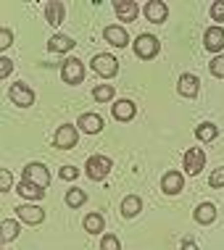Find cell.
Instances as JSON below:
<instances>
[{
  "label": "cell",
  "instance_id": "obj_1",
  "mask_svg": "<svg viewBox=\"0 0 224 250\" xmlns=\"http://www.w3.org/2000/svg\"><path fill=\"white\" fill-rule=\"evenodd\" d=\"M90 66L98 77H106V79L116 77V71H119V61L113 56H108V53H98V56L90 61Z\"/></svg>",
  "mask_w": 224,
  "mask_h": 250
},
{
  "label": "cell",
  "instance_id": "obj_2",
  "mask_svg": "<svg viewBox=\"0 0 224 250\" xmlns=\"http://www.w3.org/2000/svg\"><path fill=\"white\" fill-rule=\"evenodd\" d=\"M158 50H161V42H158V37H153V35H140L134 40V56L142 58V61L158 56Z\"/></svg>",
  "mask_w": 224,
  "mask_h": 250
},
{
  "label": "cell",
  "instance_id": "obj_3",
  "mask_svg": "<svg viewBox=\"0 0 224 250\" xmlns=\"http://www.w3.org/2000/svg\"><path fill=\"white\" fill-rule=\"evenodd\" d=\"M182 166H185V174H190V177L201 174L203 166H206V153H203L201 147H190V150H185V155H182Z\"/></svg>",
  "mask_w": 224,
  "mask_h": 250
},
{
  "label": "cell",
  "instance_id": "obj_4",
  "mask_svg": "<svg viewBox=\"0 0 224 250\" xmlns=\"http://www.w3.org/2000/svg\"><path fill=\"white\" fill-rule=\"evenodd\" d=\"M108 171H111V161H108L106 155H90V158H87V177L92 182L106 179Z\"/></svg>",
  "mask_w": 224,
  "mask_h": 250
},
{
  "label": "cell",
  "instance_id": "obj_5",
  "mask_svg": "<svg viewBox=\"0 0 224 250\" xmlns=\"http://www.w3.org/2000/svg\"><path fill=\"white\" fill-rule=\"evenodd\" d=\"M22 177H24V182H32V185L43 187V190L50 185V174H47V168L43 164H26L24 171H22Z\"/></svg>",
  "mask_w": 224,
  "mask_h": 250
},
{
  "label": "cell",
  "instance_id": "obj_6",
  "mask_svg": "<svg viewBox=\"0 0 224 250\" xmlns=\"http://www.w3.org/2000/svg\"><path fill=\"white\" fill-rule=\"evenodd\" d=\"M61 79H64L66 84H79L85 79V66L82 61L77 58H66L64 61V69H61Z\"/></svg>",
  "mask_w": 224,
  "mask_h": 250
},
{
  "label": "cell",
  "instance_id": "obj_7",
  "mask_svg": "<svg viewBox=\"0 0 224 250\" xmlns=\"http://www.w3.org/2000/svg\"><path fill=\"white\" fill-rule=\"evenodd\" d=\"M77 145V126L71 124H61L56 129V147L58 150H69V147Z\"/></svg>",
  "mask_w": 224,
  "mask_h": 250
},
{
  "label": "cell",
  "instance_id": "obj_8",
  "mask_svg": "<svg viewBox=\"0 0 224 250\" xmlns=\"http://www.w3.org/2000/svg\"><path fill=\"white\" fill-rule=\"evenodd\" d=\"M8 98L16 103L19 108H29L32 103H35V92L29 90L26 84H22V82H16L11 87V92H8Z\"/></svg>",
  "mask_w": 224,
  "mask_h": 250
},
{
  "label": "cell",
  "instance_id": "obj_9",
  "mask_svg": "<svg viewBox=\"0 0 224 250\" xmlns=\"http://www.w3.org/2000/svg\"><path fill=\"white\" fill-rule=\"evenodd\" d=\"M16 213L19 219L26 221V224H43L45 221V211L37 206H32V203H24V206H16Z\"/></svg>",
  "mask_w": 224,
  "mask_h": 250
},
{
  "label": "cell",
  "instance_id": "obj_10",
  "mask_svg": "<svg viewBox=\"0 0 224 250\" xmlns=\"http://www.w3.org/2000/svg\"><path fill=\"white\" fill-rule=\"evenodd\" d=\"M166 16H169L166 3H161V0H148V3H145V19H148V21H153V24H164V21H166Z\"/></svg>",
  "mask_w": 224,
  "mask_h": 250
},
{
  "label": "cell",
  "instance_id": "obj_11",
  "mask_svg": "<svg viewBox=\"0 0 224 250\" xmlns=\"http://www.w3.org/2000/svg\"><path fill=\"white\" fill-rule=\"evenodd\" d=\"M203 48L211 50V53H219L224 48V29H222V26H211V29H206V35H203Z\"/></svg>",
  "mask_w": 224,
  "mask_h": 250
},
{
  "label": "cell",
  "instance_id": "obj_12",
  "mask_svg": "<svg viewBox=\"0 0 224 250\" xmlns=\"http://www.w3.org/2000/svg\"><path fill=\"white\" fill-rule=\"evenodd\" d=\"M177 90H179L182 98H195L201 90V79L195 77V74H182L179 82H177Z\"/></svg>",
  "mask_w": 224,
  "mask_h": 250
},
{
  "label": "cell",
  "instance_id": "obj_13",
  "mask_svg": "<svg viewBox=\"0 0 224 250\" xmlns=\"http://www.w3.org/2000/svg\"><path fill=\"white\" fill-rule=\"evenodd\" d=\"M182 187H185V179H182L179 171H169V174H164V179H161V190L166 195H177V192H182Z\"/></svg>",
  "mask_w": 224,
  "mask_h": 250
},
{
  "label": "cell",
  "instance_id": "obj_14",
  "mask_svg": "<svg viewBox=\"0 0 224 250\" xmlns=\"http://www.w3.org/2000/svg\"><path fill=\"white\" fill-rule=\"evenodd\" d=\"M77 126L87 134H98L100 129H103V119H100L98 113H82L79 121H77Z\"/></svg>",
  "mask_w": 224,
  "mask_h": 250
},
{
  "label": "cell",
  "instance_id": "obj_15",
  "mask_svg": "<svg viewBox=\"0 0 224 250\" xmlns=\"http://www.w3.org/2000/svg\"><path fill=\"white\" fill-rule=\"evenodd\" d=\"M113 11H116V16L121 21H134V19H137V3H134V0H116V3H113Z\"/></svg>",
  "mask_w": 224,
  "mask_h": 250
},
{
  "label": "cell",
  "instance_id": "obj_16",
  "mask_svg": "<svg viewBox=\"0 0 224 250\" xmlns=\"http://www.w3.org/2000/svg\"><path fill=\"white\" fill-rule=\"evenodd\" d=\"M64 16H66V5L61 3V0H50V3H45V19L53 26H58L61 21H64Z\"/></svg>",
  "mask_w": 224,
  "mask_h": 250
},
{
  "label": "cell",
  "instance_id": "obj_17",
  "mask_svg": "<svg viewBox=\"0 0 224 250\" xmlns=\"http://www.w3.org/2000/svg\"><path fill=\"white\" fill-rule=\"evenodd\" d=\"M103 37H106L111 45H116V48H124V45L130 42V35H127L124 26H106V29H103Z\"/></svg>",
  "mask_w": 224,
  "mask_h": 250
},
{
  "label": "cell",
  "instance_id": "obj_18",
  "mask_svg": "<svg viewBox=\"0 0 224 250\" xmlns=\"http://www.w3.org/2000/svg\"><path fill=\"white\" fill-rule=\"evenodd\" d=\"M111 113L116 121H130V119H134V103L132 100H119V103H113Z\"/></svg>",
  "mask_w": 224,
  "mask_h": 250
},
{
  "label": "cell",
  "instance_id": "obj_19",
  "mask_svg": "<svg viewBox=\"0 0 224 250\" xmlns=\"http://www.w3.org/2000/svg\"><path fill=\"white\" fill-rule=\"evenodd\" d=\"M16 192L22 195V198H26V200H43V195H45V190H43V187L32 185V182H24V179L19 182Z\"/></svg>",
  "mask_w": 224,
  "mask_h": 250
},
{
  "label": "cell",
  "instance_id": "obj_20",
  "mask_svg": "<svg viewBox=\"0 0 224 250\" xmlns=\"http://www.w3.org/2000/svg\"><path fill=\"white\" fill-rule=\"evenodd\" d=\"M71 48H74V40L69 35H56V37H50V42H47V50L50 53H66Z\"/></svg>",
  "mask_w": 224,
  "mask_h": 250
},
{
  "label": "cell",
  "instance_id": "obj_21",
  "mask_svg": "<svg viewBox=\"0 0 224 250\" xmlns=\"http://www.w3.org/2000/svg\"><path fill=\"white\" fill-rule=\"evenodd\" d=\"M214 219H216L214 203H201V206L195 208V221H198V224H211Z\"/></svg>",
  "mask_w": 224,
  "mask_h": 250
},
{
  "label": "cell",
  "instance_id": "obj_22",
  "mask_svg": "<svg viewBox=\"0 0 224 250\" xmlns=\"http://www.w3.org/2000/svg\"><path fill=\"white\" fill-rule=\"evenodd\" d=\"M142 208V200L137 198V195H127L124 203H121V213L127 216V219H132V216H137Z\"/></svg>",
  "mask_w": 224,
  "mask_h": 250
},
{
  "label": "cell",
  "instance_id": "obj_23",
  "mask_svg": "<svg viewBox=\"0 0 224 250\" xmlns=\"http://www.w3.org/2000/svg\"><path fill=\"white\" fill-rule=\"evenodd\" d=\"M216 134H219V129H216L214 124H198L195 126V137H198L201 143H211V140H216Z\"/></svg>",
  "mask_w": 224,
  "mask_h": 250
},
{
  "label": "cell",
  "instance_id": "obj_24",
  "mask_svg": "<svg viewBox=\"0 0 224 250\" xmlns=\"http://www.w3.org/2000/svg\"><path fill=\"white\" fill-rule=\"evenodd\" d=\"M19 237V224L13 219H5L3 221V232H0V242H11V240H16Z\"/></svg>",
  "mask_w": 224,
  "mask_h": 250
},
{
  "label": "cell",
  "instance_id": "obj_25",
  "mask_svg": "<svg viewBox=\"0 0 224 250\" xmlns=\"http://www.w3.org/2000/svg\"><path fill=\"white\" fill-rule=\"evenodd\" d=\"M103 224H106V221H103V216H100V213H87V216H85V229H87L90 234L103 232Z\"/></svg>",
  "mask_w": 224,
  "mask_h": 250
},
{
  "label": "cell",
  "instance_id": "obj_26",
  "mask_svg": "<svg viewBox=\"0 0 224 250\" xmlns=\"http://www.w3.org/2000/svg\"><path fill=\"white\" fill-rule=\"evenodd\" d=\"M85 200H87V195L79 190V187H71L69 192H66V206H71V208H79V206H85Z\"/></svg>",
  "mask_w": 224,
  "mask_h": 250
},
{
  "label": "cell",
  "instance_id": "obj_27",
  "mask_svg": "<svg viewBox=\"0 0 224 250\" xmlns=\"http://www.w3.org/2000/svg\"><path fill=\"white\" fill-rule=\"evenodd\" d=\"M92 98L98 100V103H108V100L113 98V87L111 84H98L92 90Z\"/></svg>",
  "mask_w": 224,
  "mask_h": 250
},
{
  "label": "cell",
  "instance_id": "obj_28",
  "mask_svg": "<svg viewBox=\"0 0 224 250\" xmlns=\"http://www.w3.org/2000/svg\"><path fill=\"white\" fill-rule=\"evenodd\" d=\"M211 19L216 21V26L224 24V0H216V3H211Z\"/></svg>",
  "mask_w": 224,
  "mask_h": 250
},
{
  "label": "cell",
  "instance_id": "obj_29",
  "mask_svg": "<svg viewBox=\"0 0 224 250\" xmlns=\"http://www.w3.org/2000/svg\"><path fill=\"white\" fill-rule=\"evenodd\" d=\"M100 250H121V242L116 234H106L103 242H100Z\"/></svg>",
  "mask_w": 224,
  "mask_h": 250
},
{
  "label": "cell",
  "instance_id": "obj_30",
  "mask_svg": "<svg viewBox=\"0 0 224 250\" xmlns=\"http://www.w3.org/2000/svg\"><path fill=\"white\" fill-rule=\"evenodd\" d=\"M211 74L214 77H219V79H224V56H216V58H211Z\"/></svg>",
  "mask_w": 224,
  "mask_h": 250
},
{
  "label": "cell",
  "instance_id": "obj_31",
  "mask_svg": "<svg viewBox=\"0 0 224 250\" xmlns=\"http://www.w3.org/2000/svg\"><path fill=\"white\" fill-rule=\"evenodd\" d=\"M58 177H61V179H66V182H69V179H77V177H79V171H77V166H61V171H58Z\"/></svg>",
  "mask_w": 224,
  "mask_h": 250
},
{
  "label": "cell",
  "instance_id": "obj_32",
  "mask_svg": "<svg viewBox=\"0 0 224 250\" xmlns=\"http://www.w3.org/2000/svg\"><path fill=\"white\" fill-rule=\"evenodd\" d=\"M208 185H211V187H224V166H219V168H216V171L211 174Z\"/></svg>",
  "mask_w": 224,
  "mask_h": 250
},
{
  "label": "cell",
  "instance_id": "obj_33",
  "mask_svg": "<svg viewBox=\"0 0 224 250\" xmlns=\"http://www.w3.org/2000/svg\"><path fill=\"white\" fill-rule=\"evenodd\" d=\"M11 190V174H8V168H3L0 171V192H8Z\"/></svg>",
  "mask_w": 224,
  "mask_h": 250
},
{
  "label": "cell",
  "instance_id": "obj_34",
  "mask_svg": "<svg viewBox=\"0 0 224 250\" xmlns=\"http://www.w3.org/2000/svg\"><path fill=\"white\" fill-rule=\"evenodd\" d=\"M11 42H13V32L11 29H3V32H0V50H5Z\"/></svg>",
  "mask_w": 224,
  "mask_h": 250
},
{
  "label": "cell",
  "instance_id": "obj_35",
  "mask_svg": "<svg viewBox=\"0 0 224 250\" xmlns=\"http://www.w3.org/2000/svg\"><path fill=\"white\" fill-rule=\"evenodd\" d=\"M11 69H13V61L3 56V58H0V77L5 79V77H8V74H11Z\"/></svg>",
  "mask_w": 224,
  "mask_h": 250
},
{
  "label": "cell",
  "instance_id": "obj_36",
  "mask_svg": "<svg viewBox=\"0 0 224 250\" xmlns=\"http://www.w3.org/2000/svg\"><path fill=\"white\" fill-rule=\"evenodd\" d=\"M182 250H198V245H195L190 237H185V240H182Z\"/></svg>",
  "mask_w": 224,
  "mask_h": 250
}]
</instances>
